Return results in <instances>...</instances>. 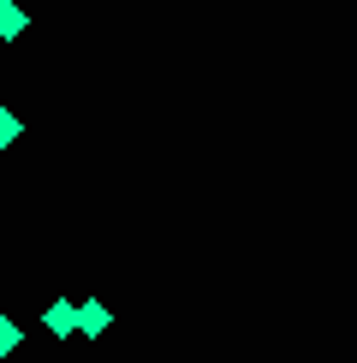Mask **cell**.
I'll use <instances>...</instances> for the list:
<instances>
[{
  "mask_svg": "<svg viewBox=\"0 0 357 363\" xmlns=\"http://www.w3.org/2000/svg\"><path fill=\"white\" fill-rule=\"evenodd\" d=\"M42 328H48L54 340H72L78 334V304H72V298H54V304L42 310Z\"/></svg>",
  "mask_w": 357,
  "mask_h": 363,
  "instance_id": "obj_1",
  "label": "cell"
},
{
  "mask_svg": "<svg viewBox=\"0 0 357 363\" xmlns=\"http://www.w3.org/2000/svg\"><path fill=\"white\" fill-rule=\"evenodd\" d=\"M108 328H113V310L101 304V298H84V304H78V334L84 340H101Z\"/></svg>",
  "mask_w": 357,
  "mask_h": 363,
  "instance_id": "obj_2",
  "label": "cell"
},
{
  "mask_svg": "<svg viewBox=\"0 0 357 363\" xmlns=\"http://www.w3.org/2000/svg\"><path fill=\"white\" fill-rule=\"evenodd\" d=\"M30 30V12L18 6V0H0V42H18Z\"/></svg>",
  "mask_w": 357,
  "mask_h": 363,
  "instance_id": "obj_3",
  "label": "cell"
},
{
  "mask_svg": "<svg viewBox=\"0 0 357 363\" xmlns=\"http://www.w3.org/2000/svg\"><path fill=\"white\" fill-rule=\"evenodd\" d=\"M18 345H24V328L12 322V315H0V357H12Z\"/></svg>",
  "mask_w": 357,
  "mask_h": 363,
  "instance_id": "obj_4",
  "label": "cell"
},
{
  "mask_svg": "<svg viewBox=\"0 0 357 363\" xmlns=\"http://www.w3.org/2000/svg\"><path fill=\"white\" fill-rule=\"evenodd\" d=\"M18 138H24V119L12 113V108H0V149H12Z\"/></svg>",
  "mask_w": 357,
  "mask_h": 363,
  "instance_id": "obj_5",
  "label": "cell"
}]
</instances>
